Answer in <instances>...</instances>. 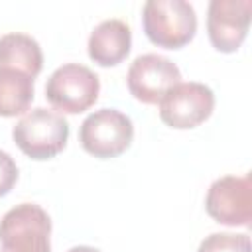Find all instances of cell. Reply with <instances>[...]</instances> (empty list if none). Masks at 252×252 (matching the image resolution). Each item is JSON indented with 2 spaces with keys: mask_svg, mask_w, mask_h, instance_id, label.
Wrapping results in <instances>:
<instances>
[{
  "mask_svg": "<svg viewBox=\"0 0 252 252\" xmlns=\"http://www.w3.org/2000/svg\"><path fill=\"white\" fill-rule=\"evenodd\" d=\"M134 140V124L130 116L116 108H100L91 112L81 128L79 142L83 150L98 159H110L130 148Z\"/></svg>",
  "mask_w": 252,
  "mask_h": 252,
  "instance_id": "277c9868",
  "label": "cell"
},
{
  "mask_svg": "<svg viewBox=\"0 0 252 252\" xmlns=\"http://www.w3.org/2000/svg\"><path fill=\"white\" fill-rule=\"evenodd\" d=\"M67 252H100V250L94 248V246H85V244H81V246H73V248H69Z\"/></svg>",
  "mask_w": 252,
  "mask_h": 252,
  "instance_id": "9a60e30c",
  "label": "cell"
},
{
  "mask_svg": "<svg viewBox=\"0 0 252 252\" xmlns=\"http://www.w3.org/2000/svg\"><path fill=\"white\" fill-rule=\"evenodd\" d=\"M126 83L136 100L158 104L171 87L181 83V73L171 59L158 53H144L132 61Z\"/></svg>",
  "mask_w": 252,
  "mask_h": 252,
  "instance_id": "ba28073f",
  "label": "cell"
},
{
  "mask_svg": "<svg viewBox=\"0 0 252 252\" xmlns=\"http://www.w3.org/2000/svg\"><path fill=\"white\" fill-rule=\"evenodd\" d=\"M12 138L28 158L37 161L51 159L67 146L69 122L55 110L33 108L16 122Z\"/></svg>",
  "mask_w": 252,
  "mask_h": 252,
  "instance_id": "7a4b0ae2",
  "label": "cell"
},
{
  "mask_svg": "<svg viewBox=\"0 0 252 252\" xmlns=\"http://www.w3.org/2000/svg\"><path fill=\"white\" fill-rule=\"evenodd\" d=\"M32 100L33 77L14 69H0V116L12 118L24 114Z\"/></svg>",
  "mask_w": 252,
  "mask_h": 252,
  "instance_id": "7c38bea8",
  "label": "cell"
},
{
  "mask_svg": "<svg viewBox=\"0 0 252 252\" xmlns=\"http://www.w3.org/2000/svg\"><path fill=\"white\" fill-rule=\"evenodd\" d=\"M209 217L224 226H250L252 220V177L222 175L215 179L205 197Z\"/></svg>",
  "mask_w": 252,
  "mask_h": 252,
  "instance_id": "8992f818",
  "label": "cell"
},
{
  "mask_svg": "<svg viewBox=\"0 0 252 252\" xmlns=\"http://www.w3.org/2000/svg\"><path fill=\"white\" fill-rule=\"evenodd\" d=\"M197 252H250V236L244 232H213L203 238Z\"/></svg>",
  "mask_w": 252,
  "mask_h": 252,
  "instance_id": "4fadbf2b",
  "label": "cell"
},
{
  "mask_svg": "<svg viewBox=\"0 0 252 252\" xmlns=\"http://www.w3.org/2000/svg\"><path fill=\"white\" fill-rule=\"evenodd\" d=\"M146 37L165 49L187 45L197 33V14L185 0H148L142 8Z\"/></svg>",
  "mask_w": 252,
  "mask_h": 252,
  "instance_id": "6da1fadb",
  "label": "cell"
},
{
  "mask_svg": "<svg viewBox=\"0 0 252 252\" xmlns=\"http://www.w3.org/2000/svg\"><path fill=\"white\" fill-rule=\"evenodd\" d=\"M41 67L43 53L32 35L12 32L0 37V69H14L35 79Z\"/></svg>",
  "mask_w": 252,
  "mask_h": 252,
  "instance_id": "8fae6325",
  "label": "cell"
},
{
  "mask_svg": "<svg viewBox=\"0 0 252 252\" xmlns=\"http://www.w3.org/2000/svg\"><path fill=\"white\" fill-rule=\"evenodd\" d=\"M250 16V0H213L207 12V33L211 45L220 53H234L246 39Z\"/></svg>",
  "mask_w": 252,
  "mask_h": 252,
  "instance_id": "9c48e42d",
  "label": "cell"
},
{
  "mask_svg": "<svg viewBox=\"0 0 252 252\" xmlns=\"http://www.w3.org/2000/svg\"><path fill=\"white\" fill-rule=\"evenodd\" d=\"M18 181V165L14 158L0 150V197H6Z\"/></svg>",
  "mask_w": 252,
  "mask_h": 252,
  "instance_id": "5bb4252c",
  "label": "cell"
},
{
  "mask_svg": "<svg viewBox=\"0 0 252 252\" xmlns=\"http://www.w3.org/2000/svg\"><path fill=\"white\" fill-rule=\"evenodd\" d=\"M159 104V118L175 130H189L203 124L215 108L213 91L197 81L177 83L171 87Z\"/></svg>",
  "mask_w": 252,
  "mask_h": 252,
  "instance_id": "52a82bcc",
  "label": "cell"
},
{
  "mask_svg": "<svg viewBox=\"0 0 252 252\" xmlns=\"http://www.w3.org/2000/svg\"><path fill=\"white\" fill-rule=\"evenodd\" d=\"M51 219L35 203L12 207L0 220L2 252H51Z\"/></svg>",
  "mask_w": 252,
  "mask_h": 252,
  "instance_id": "3957f363",
  "label": "cell"
},
{
  "mask_svg": "<svg viewBox=\"0 0 252 252\" xmlns=\"http://www.w3.org/2000/svg\"><path fill=\"white\" fill-rule=\"evenodd\" d=\"M100 93V81L96 73L79 63H67L57 67L45 83L47 102L61 112L79 114L89 110Z\"/></svg>",
  "mask_w": 252,
  "mask_h": 252,
  "instance_id": "5b68a950",
  "label": "cell"
},
{
  "mask_svg": "<svg viewBox=\"0 0 252 252\" xmlns=\"http://www.w3.org/2000/svg\"><path fill=\"white\" fill-rule=\"evenodd\" d=\"M132 47V30L122 20H104L89 35V57L100 67H114L122 63Z\"/></svg>",
  "mask_w": 252,
  "mask_h": 252,
  "instance_id": "30bf717a",
  "label": "cell"
}]
</instances>
